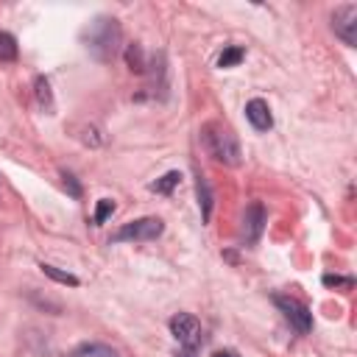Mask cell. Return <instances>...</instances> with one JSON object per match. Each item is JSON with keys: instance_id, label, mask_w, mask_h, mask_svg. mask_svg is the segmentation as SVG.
<instances>
[{"instance_id": "cell-1", "label": "cell", "mask_w": 357, "mask_h": 357, "mask_svg": "<svg viewBox=\"0 0 357 357\" xmlns=\"http://www.w3.org/2000/svg\"><path fill=\"white\" fill-rule=\"evenodd\" d=\"M201 142L206 148V153L215 159V162H223L229 167H237L243 162V153H240V145H237V137L220 126V123H206L201 128Z\"/></svg>"}, {"instance_id": "cell-2", "label": "cell", "mask_w": 357, "mask_h": 357, "mask_svg": "<svg viewBox=\"0 0 357 357\" xmlns=\"http://www.w3.org/2000/svg\"><path fill=\"white\" fill-rule=\"evenodd\" d=\"M86 47L98 56V59H112L120 42V25L112 17H98L86 31H84Z\"/></svg>"}, {"instance_id": "cell-3", "label": "cell", "mask_w": 357, "mask_h": 357, "mask_svg": "<svg viewBox=\"0 0 357 357\" xmlns=\"http://www.w3.org/2000/svg\"><path fill=\"white\" fill-rule=\"evenodd\" d=\"M162 231H165V223L159 218H137L123 223L112 234V243H145V240H156Z\"/></svg>"}, {"instance_id": "cell-4", "label": "cell", "mask_w": 357, "mask_h": 357, "mask_svg": "<svg viewBox=\"0 0 357 357\" xmlns=\"http://www.w3.org/2000/svg\"><path fill=\"white\" fill-rule=\"evenodd\" d=\"M273 304L282 310V315L290 321V326L296 332H301V335L312 332V312L298 298H293V296H273Z\"/></svg>"}, {"instance_id": "cell-5", "label": "cell", "mask_w": 357, "mask_h": 357, "mask_svg": "<svg viewBox=\"0 0 357 357\" xmlns=\"http://www.w3.org/2000/svg\"><path fill=\"white\" fill-rule=\"evenodd\" d=\"M170 332H173V337H176L184 349H195V346L201 343V324H198V318L190 315V312L173 315V318H170Z\"/></svg>"}, {"instance_id": "cell-6", "label": "cell", "mask_w": 357, "mask_h": 357, "mask_svg": "<svg viewBox=\"0 0 357 357\" xmlns=\"http://www.w3.org/2000/svg\"><path fill=\"white\" fill-rule=\"evenodd\" d=\"M332 28H335V33H337L349 47H354V45H357V6H354V3H346V6L335 8V14H332Z\"/></svg>"}, {"instance_id": "cell-7", "label": "cell", "mask_w": 357, "mask_h": 357, "mask_svg": "<svg viewBox=\"0 0 357 357\" xmlns=\"http://www.w3.org/2000/svg\"><path fill=\"white\" fill-rule=\"evenodd\" d=\"M262 226H265V209H262V204L245 206V218H243L245 243H257V237L262 234Z\"/></svg>"}, {"instance_id": "cell-8", "label": "cell", "mask_w": 357, "mask_h": 357, "mask_svg": "<svg viewBox=\"0 0 357 357\" xmlns=\"http://www.w3.org/2000/svg\"><path fill=\"white\" fill-rule=\"evenodd\" d=\"M245 117H248V123H251L257 131H268V128L273 126L271 109H268V103H265L262 98H254V100L245 103Z\"/></svg>"}, {"instance_id": "cell-9", "label": "cell", "mask_w": 357, "mask_h": 357, "mask_svg": "<svg viewBox=\"0 0 357 357\" xmlns=\"http://www.w3.org/2000/svg\"><path fill=\"white\" fill-rule=\"evenodd\" d=\"M70 357H120V351L106 343H81L70 351Z\"/></svg>"}, {"instance_id": "cell-10", "label": "cell", "mask_w": 357, "mask_h": 357, "mask_svg": "<svg viewBox=\"0 0 357 357\" xmlns=\"http://www.w3.org/2000/svg\"><path fill=\"white\" fill-rule=\"evenodd\" d=\"M195 192H198V204H201V218L209 220V218H212V190H209V181H206L204 176H198Z\"/></svg>"}, {"instance_id": "cell-11", "label": "cell", "mask_w": 357, "mask_h": 357, "mask_svg": "<svg viewBox=\"0 0 357 357\" xmlns=\"http://www.w3.org/2000/svg\"><path fill=\"white\" fill-rule=\"evenodd\" d=\"M243 59H245V50H243L240 45H229V47H223V53L218 56V67H220V70H226V67L240 64Z\"/></svg>"}, {"instance_id": "cell-12", "label": "cell", "mask_w": 357, "mask_h": 357, "mask_svg": "<svg viewBox=\"0 0 357 357\" xmlns=\"http://www.w3.org/2000/svg\"><path fill=\"white\" fill-rule=\"evenodd\" d=\"M181 181V173L178 170H170V173H165L162 178H156L153 184H151V192H162V195H167V192H173V187Z\"/></svg>"}, {"instance_id": "cell-13", "label": "cell", "mask_w": 357, "mask_h": 357, "mask_svg": "<svg viewBox=\"0 0 357 357\" xmlns=\"http://www.w3.org/2000/svg\"><path fill=\"white\" fill-rule=\"evenodd\" d=\"M17 53H20L17 39H14L8 31H0V61H14Z\"/></svg>"}, {"instance_id": "cell-14", "label": "cell", "mask_w": 357, "mask_h": 357, "mask_svg": "<svg viewBox=\"0 0 357 357\" xmlns=\"http://www.w3.org/2000/svg\"><path fill=\"white\" fill-rule=\"evenodd\" d=\"M42 268V273L45 276H50L53 282H59V284H70V287H78V276H73V273H67V271H59V268H53V265H39Z\"/></svg>"}, {"instance_id": "cell-15", "label": "cell", "mask_w": 357, "mask_h": 357, "mask_svg": "<svg viewBox=\"0 0 357 357\" xmlns=\"http://www.w3.org/2000/svg\"><path fill=\"white\" fill-rule=\"evenodd\" d=\"M126 59H128V67H131L134 73H145V61H142V47H139V45H128Z\"/></svg>"}, {"instance_id": "cell-16", "label": "cell", "mask_w": 357, "mask_h": 357, "mask_svg": "<svg viewBox=\"0 0 357 357\" xmlns=\"http://www.w3.org/2000/svg\"><path fill=\"white\" fill-rule=\"evenodd\" d=\"M36 98H39V103L45 106V109H50L53 106V98H50V84H47V78H36Z\"/></svg>"}, {"instance_id": "cell-17", "label": "cell", "mask_w": 357, "mask_h": 357, "mask_svg": "<svg viewBox=\"0 0 357 357\" xmlns=\"http://www.w3.org/2000/svg\"><path fill=\"white\" fill-rule=\"evenodd\" d=\"M112 212H114V201H112V198H100V201H98V209H95V218H92L95 226H100Z\"/></svg>"}, {"instance_id": "cell-18", "label": "cell", "mask_w": 357, "mask_h": 357, "mask_svg": "<svg viewBox=\"0 0 357 357\" xmlns=\"http://www.w3.org/2000/svg\"><path fill=\"white\" fill-rule=\"evenodd\" d=\"M81 142H84V145H92V148H98V145H103V137H100V131H98L95 126H86V128H84V134H81Z\"/></svg>"}, {"instance_id": "cell-19", "label": "cell", "mask_w": 357, "mask_h": 357, "mask_svg": "<svg viewBox=\"0 0 357 357\" xmlns=\"http://www.w3.org/2000/svg\"><path fill=\"white\" fill-rule=\"evenodd\" d=\"M324 284H329V287H343V290H351V287H354V282H351L349 276H332V273L324 276Z\"/></svg>"}, {"instance_id": "cell-20", "label": "cell", "mask_w": 357, "mask_h": 357, "mask_svg": "<svg viewBox=\"0 0 357 357\" xmlns=\"http://www.w3.org/2000/svg\"><path fill=\"white\" fill-rule=\"evenodd\" d=\"M64 187H70V192L78 198L81 195V187H78V181H75V176H70V173H64Z\"/></svg>"}, {"instance_id": "cell-21", "label": "cell", "mask_w": 357, "mask_h": 357, "mask_svg": "<svg viewBox=\"0 0 357 357\" xmlns=\"http://www.w3.org/2000/svg\"><path fill=\"white\" fill-rule=\"evenodd\" d=\"M176 357H198V354H195V349H184V346H181V349L176 351Z\"/></svg>"}, {"instance_id": "cell-22", "label": "cell", "mask_w": 357, "mask_h": 357, "mask_svg": "<svg viewBox=\"0 0 357 357\" xmlns=\"http://www.w3.org/2000/svg\"><path fill=\"white\" fill-rule=\"evenodd\" d=\"M215 357H237V354H234V351H229V349H223V351H218Z\"/></svg>"}]
</instances>
